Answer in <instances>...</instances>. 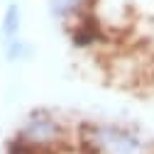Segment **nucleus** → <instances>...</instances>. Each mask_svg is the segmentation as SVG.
<instances>
[{
  "instance_id": "2",
  "label": "nucleus",
  "mask_w": 154,
  "mask_h": 154,
  "mask_svg": "<svg viewBox=\"0 0 154 154\" xmlns=\"http://www.w3.org/2000/svg\"><path fill=\"white\" fill-rule=\"evenodd\" d=\"M91 8H93V0H47L49 17L66 27H73L76 22L86 20Z\"/></svg>"
},
{
  "instance_id": "3",
  "label": "nucleus",
  "mask_w": 154,
  "mask_h": 154,
  "mask_svg": "<svg viewBox=\"0 0 154 154\" xmlns=\"http://www.w3.org/2000/svg\"><path fill=\"white\" fill-rule=\"evenodd\" d=\"M22 27H25V10L17 0H10L0 12V39L10 42L22 37Z\"/></svg>"
},
{
  "instance_id": "1",
  "label": "nucleus",
  "mask_w": 154,
  "mask_h": 154,
  "mask_svg": "<svg viewBox=\"0 0 154 154\" xmlns=\"http://www.w3.org/2000/svg\"><path fill=\"white\" fill-rule=\"evenodd\" d=\"M79 142L86 154H154L152 142L140 130L112 120L86 122L79 130Z\"/></svg>"
},
{
  "instance_id": "4",
  "label": "nucleus",
  "mask_w": 154,
  "mask_h": 154,
  "mask_svg": "<svg viewBox=\"0 0 154 154\" xmlns=\"http://www.w3.org/2000/svg\"><path fill=\"white\" fill-rule=\"evenodd\" d=\"M3 54L8 64H25L34 56V47L29 44V39L22 34L17 39H10V42H3Z\"/></svg>"
}]
</instances>
